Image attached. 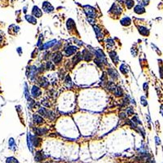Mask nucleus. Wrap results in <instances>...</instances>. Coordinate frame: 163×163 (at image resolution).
Returning <instances> with one entry per match:
<instances>
[{
    "mask_svg": "<svg viewBox=\"0 0 163 163\" xmlns=\"http://www.w3.org/2000/svg\"><path fill=\"white\" fill-rule=\"evenodd\" d=\"M110 10H111L110 12H113L115 15H120V14H121V12H122V9L118 6H117L116 4H113L112 8H111Z\"/></svg>",
    "mask_w": 163,
    "mask_h": 163,
    "instance_id": "nucleus-10",
    "label": "nucleus"
},
{
    "mask_svg": "<svg viewBox=\"0 0 163 163\" xmlns=\"http://www.w3.org/2000/svg\"><path fill=\"white\" fill-rule=\"evenodd\" d=\"M55 43H56V41L52 40V41H51V42H47V43L44 44V45H42V47H40V48H41V50H45V49H47L48 47H52Z\"/></svg>",
    "mask_w": 163,
    "mask_h": 163,
    "instance_id": "nucleus-11",
    "label": "nucleus"
},
{
    "mask_svg": "<svg viewBox=\"0 0 163 163\" xmlns=\"http://www.w3.org/2000/svg\"><path fill=\"white\" fill-rule=\"evenodd\" d=\"M7 163H20V162L17 161L16 158H15L13 157H11L7 159Z\"/></svg>",
    "mask_w": 163,
    "mask_h": 163,
    "instance_id": "nucleus-26",
    "label": "nucleus"
},
{
    "mask_svg": "<svg viewBox=\"0 0 163 163\" xmlns=\"http://www.w3.org/2000/svg\"><path fill=\"white\" fill-rule=\"evenodd\" d=\"M31 94L33 95V97L34 98H38V96H40L41 94H42V91H41L40 88L37 86H33V88H32V91H31Z\"/></svg>",
    "mask_w": 163,
    "mask_h": 163,
    "instance_id": "nucleus-1",
    "label": "nucleus"
},
{
    "mask_svg": "<svg viewBox=\"0 0 163 163\" xmlns=\"http://www.w3.org/2000/svg\"><path fill=\"white\" fill-rule=\"evenodd\" d=\"M114 94H115V95L116 96H122V89L121 87H116V89L114 90Z\"/></svg>",
    "mask_w": 163,
    "mask_h": 163,
    "instance_id": "nucleus-22",
    "label": "nucleus"
},
{
    "mask_svg": "<svg viewBox=\"0 0 163 163\" xmlns=\"http://www.w3.org/2000/svg\"><path fill=\"white\" fill-rule=\"evenodd\" d=\"M148 2H149V0H142L141 3H142L143 5H148Z\"/></svg>",
    "mask_w": 163,
    "mask_h": 163,
    "instance_id": "nucleus-33",
    "label": "nucleus"
},
{
    "mask_svg": "<svg viewBox=\"0 0 163 163\" xmlns=\"http://www.w3.org/2000/svg\"><path fill=\"white\" fill-rule=\"evenodd\" d=\"M82 58L86 61H90L91 60V58H92V55L87 50L82 51Z\"/></svg>",
    "mask_w": 163,
    "mask_h": 163,
    "instance_id": "nucleus-6",
    "label": "nucleus"
},
{
    "mask_svg": "<svg viewBox=\"0 0 163 163\" xmlns=\"http://www.w3.org/2000/svg\"><path fill=\"white\" fill-rule=\"evenodd\" d=\"M17 51H18V52H19V54L20 55V48L19 47V48H17Z\"/></svg>",
    "mask_w": 163,
    "mask_h": 163,
    "instance_id": "nucleus-37",
    "label": "nucleus"
},
{
    "mask_svg": "<svg viewBox=\"0 0 163 163\" xmlns=\"http://www.w3.org/2000/svg\"><path fill=\"white\" fill-rule=\"evenodd\" d=\"M40 85H41V86H42V87H47V86L49 85V82L47 80V79L45 78L44 77H42L40 78Z\"/></svg>",
    "mask_w": 163,
    "mask_h": 163,
    "instance_id": "nucleus-17",
    "label": "nucleus"
},
{
    "mask_svg": "<svg viewBox=\"0 0 163 163\" xmlns=\"http://www.w3.org/2000/svg\"><path fill=\"white\" fill-rule=\"evenodd\" d=\"M85 12L89 17H95V10L90 6H85Z\"/></svg>",
    "mask_w": 163,
    "mask_h": 163,
    "instance_id": "nucleus-2",
    "label": "nucleus"
},
{
    "mask_svg": "<svg viewBox=\"0 0 163 163\" xmlns=\"http://www.w3.org/2000/svg\"><path fill=\"white\" fill-rule=\"evenodd\" d=\"M42 10L45 12H47V13H48V12H53L54 8H53V7L50 4V3H48V2H44V3H42Z\"/></svg>",
    "mask_w": 163,
    "mask_h": 163,
    "instance_id": "nucleus-3",
    "label": "nucleus"
},
{
    "mask_svg": "<svg viewBox=\"0 0 163 163\" xmlns=\"http://www.w3.org/2000/svg\"><path fill=\"white\" fill-rule=\"evenodd\" d=\"M108 73L110 75V77H112L113 79H116L117 77H118V74L117 73V72L113 69H109L108 70Z\"/></svg>",
    "mask_w": 163,
    "mask_h": 163,
    "instance_id": "nucleus-19",
    "label": "nucleus"
},
{
    "mask_svg": "<svg viewBox=\"0 0 163 163\" xmlns=\"http://www.w3.org/2000/svg\"><path fill=\"white\" fill-rule=\"evenodd\" d=\"M138 30H139V33H140L141 35H143V36H148V34H149V30H148L147 28L143 27V26H139L138 27Z\"/></svg>",
    "mask_w": 163,
    "mask_h": 163,
    "instance_id": "nucleus-7",
    "label": "nucleus"
},
{
    "mask_svg": "<svg viewBox=\"0 0 163 163\" xmlns=\"http://www.w3.org/2000/svg\"><path fill=\"white\" fill-rule=\"evenodd\" d=\"M82 59V52H78L73 59V65H77V63H79Z\"/></svg>",
    "mask_w": 163,
    "mask_h": 163,
    "instance_id": "nucleus-9",
    "label": "nucleus"
},
{
    "mask_svg": "<svg viewBox=\"0 0 163 163\" xmlns=\"http://www.w3.org/2000/svg\"><path fill=\"white\" fill-rule=\"evenodd\" d=\"M107 87H108V89L111 91H114V90L116 89V86H115V84L113 82H109L108 83Z\"/></svg>",
    "mask_w": 163,
    "mask_h": 163,
    "instance_id": "nucleus-23",
    "label": "nucleus"
},
{
    "mask_svg": "<svg viewBox=\"0 0 163 163\" xmlns=\"http://www.w3.org/2000/svg\"><path fill=\"white\" fill-rule=\"evenodd\" d=\"M47 69H54V65H53V64L51 61H48L47 63Z\"/></svg>",
    "mask_w": 163,
    "mask_h": 163,
    "instance_id": "nucleus-30",
    "label": "nucleus"
},
{
    "mask_svg": "<svg viewBox=\"0 0 163 163\" xmlns=\"http://www.w3.org/2000/svg\"><path fill=\"white\" fill-rule=\"evenodd\" d=\"M120 71H121L122 73H123V74H126V73H127V72H128V69H127L126 65H122L121 66H120Z\"/></svg>",
    "mask_w": 163,
    "mask_h": 163,
    "instance_id": "nucleus-25",
    "label": "nucleus"
},
{
    "mask_svg": "<svg viewBox=\"0 0 163 163\" xmlns=\"http://www.w3.org/2000/svg\"><path fill=\"white\" fill-rule=\"evenodd\" d=\"M141 103H142V104L143 106H147V104H148V103L146 102V100H145V99H144V97H141Z\"/></svg>",
    "mask_w": 163,
    "mask_h": 163,
    "instance_id": "nucleus-32",
    "label": "nucleus"
},
{
    "mask_svg": "<svg viewBox=\"0 0 163 163\" xmlns=\"http://www.w3.org/2000/svg\"><path fill=\"white\" fill-rule=\"evenodd\" d=\"M33 121H34L35 123L37 124H41L43 122V119L41 116H39L38 114H33Z\"/></svg>",
    "mask_w": 163,
    "mask_h": 163,
    "instance_id": "nucleus-16",
    "label": "nucleus"
},
{
    "mask_svg": "<svg viewBox=\"0 0 163 163\" xmlns=\"http://www.w3.org/2000/svg\"><path fill=\"white\" fill-rule=\"evenodd\" d=\"M76 51H77V47H74V46H69V47L65 49V54H66V56H69L73 55Z\"/></svg>",
    "mask_w": 163,
    "mask_h": 163,
    "instance_id": "nucleus-4",
    "label": "nucleus"
},
{
    "mask_svg": "<svg viewBox=\"0 0 163 163\" xmlns=\"http://www.w3.org/2000/svg\"><path fill=\"white\" fill-rule=\"evenodd\" d=\"M120 22H121V24L123 26H129L130 24V23H131V20H130V19L129 17H124V18L122 19Z\"/></svg>",
    "mask_w": 163,
    "mask_h": 163,
    "instance_id": "nucleus-13",
    "label": "nucleus"
},
{
    "mask_svg": "<svg viewBox=\"0 0 163 163\" xmlns=\"http://www.w3.org/2000/svg\"><path fill=\"white\" fill-rule=\"evenodd\" d=\"M65 83H66L67 86H68L69 87H70V86H71V79H70L69 76H67V77H66V79H65Z\"/></svg>",
    "mask_w": 163,
    "mask_h": 163,
    "instance_id": "nucleus-29",
    "label": "nucleus"
},
{
    "mask_svg": "<svg viewBox=\"0 0 163 163\" xmlns=\"http://www.w3.org/2000/svg\"><path fill=\"white\" fill-rule=\"evenodd\" d=\"M134 12H136L137 14H143L145 12V10H144V8H143V7L140 6V5H137V6L134 8Z\"/></svg>",
    "mask_w": 163,
    "mask_h": 163,
    "instance_id": "nucleus-14",
    "label": "nucleus"
},
{
    "mask_svg": "<svg viewBox=\"0 0 163 163\" xmlns=\"http://www.w3.org/2000/svg\"><path fill=\"white\" fill-rule=\"evenodd\" d=\"M94 30H95V33H96V35L98 37H100L102 35L101 34V29H100V28L98 27V26H96V25L94 26Z\"/></svg>",
    "mask_w": 163,
    "mask_h": 163,
    "instance_id": "nucleus-27",
    "label": "nucleus"
},
{
    "mask_svg": "<svg viewBox=\"0 0 163 163\" xmlns=\"http://www.w3.org/2000/svg\"><path fill=\"white\" fill-rule=\"evenodd\" d=\"M134 4V3L133 0H126V8H128V9L132 8Z\"/></svg>",
    "mask_w": 163,
    "mask_h": 163,
    "instance_id": "nucleus-24",
    "label": "nucleus"
},
{
    "mask_svg": "<svg viewBox=\"0 0 163 163\" xmlns=\"http://www.w3.org/2000/svg\"><path fill=\"white\" fill-rule=\"evenodd\" d=\"M133 113H134V110L132 109V108L129 107L128 109H127V114H128V115H132Z\"/></svg>",
    "mask_w": 163,
    "mask_h": 163,
    "instance_id": "nucleus-31",
    "label": "nucleus"
},
{
    "mask_svg": "<svg viewBox=\"0 0 163 163\" xmlns=\"http://www.w3.org/2000/svg\"><path fill=\"white\" fill-rule=\"evenodd\" d=\"M109 55H110V57H111V59H112V61H113V63L118 64V56H117L116 52H114V51H111V52H109Z\"/></svg>",
    "mask_w": 163,
    "mask_h": 163,
    "instance_id": "nucleus-18",
    "label": "nucleus"
},
{
    "mask_svg": "<svg viewBox=\"0 0 163 163\" xmlns=\"http://www.w3.org/2000/svg\"><path fill=\"white\" fill-rule=\"evenodd\" d=\"M161 113H162V116H163V106L162 107V109H161Z\"/></svg>",
    "mask_w": 163,
    "mask_h": 163,
    "instance_id": "nucleus-36",
    "label": "nucleus"
},
{
    "mask_svg": "<svg viewBox=\"0 0 163 163\" xmlns=\"http://www.w3.org/2000/svg\"><path fill=\"white\" fill-rule=\"evenodd\" d=\"M47 130L46 128H36L34 129V132L36 134H38V135H42V134H45L46 133H47Z\"/></svg>",
    "mask_w": 163,
    "mask_h": 163,
    "instance_id": "nucleus-12",
    "label": "nucleus"
},
{
    "mask_svg": "<svg viewBox=\"0 0 163 163\" xmlns=\"http://www.w3.org/2000/svg\"><path fill=\"white\" fill-rule=\"evenodd\" d=\"M62 54L61 52H56L55 53L54 56H53V61L55 62L56 64H59L60 62L62 61Z\"/></svg>",
    "mask_w": 163,
    "mask_h": 163,
    "instance_id": "nucleus-8",
    "label": "nucleus"
},
{
    "mask_svg": "<svg viewBox=\"0 0 163 163\" xmlns=\"http://www.w3.org/2000/svg\"><path fill=\"white\" fill-rule=\"evenodd\" d=\"M160 75H161V77L163 78V69L162 68L160 69Z\"/></svg>",
    "mask_w": 163,
    "mask_h": 163,
    "instance_id": "nucleus-34",
    "label": "nucleus"
},
{
    "mask_svg": "<svg viewBox=\"0 0 163 163\" xmlns=\"http://www.w3.org/2000/svg\"><path fill=\"white\" fill-rule=\"evenodd\" d=\"M15 147H16V144H15V141H14V139H12V138H11V139H9V148H12V149L15 150Z\"/></svg>",
    "mask_w": 163,
    "mask_h": 163,
    "instance_id": "nucleus-28",
    "label": "nucleus"
},
{
    "mask_svg": "<svg viewBox=\"0 0 163 163\" xmlns=\"http://www.w3.org/2000/svg\"><path fill=\"white\" fill-rule=\"evenodd\" d=\"M2 39H3V37H2L1 35H0V42H2Z\"/></svg>",
    "mask_w": 163,
    "mask_h": 163,
    "instance_id": "nucleus-38",
    "label": "nucleus"
},
{
    "mask_svg": "<svg viewBox=\"0 0 163 163\" xmlns=\"http://www.w3.org/2000/svg\"><path fill=\"white\" fill-rule=\"evenodd\" d=\"M31 142H32V143H33V146L38 147V146H39V144L41 143V139H39V138L36 137V136H33V137L31 139Z\"/></svg>",
    "mask_w": 163,
    "mask_h": 163,
    "instance_id": "nucleus-15",
    "label": "nucleus"
},
{
    "mask_svg": "<svg viewBox=\"0 0 163 163\" xmlns=\"http://www.w3.org/2000/svg\"><path fill=\"white\" fill-rule=\"evenodd\" d=\"M43 158H44V157H43L42 153H40V152L36 153V155H35V161H37V162H40V161H42Z\"/></svg>",
    "mask_w": 163,
    "mask_h": 163,
    "instance_id": "nucleus-21",
    "label": "nucleus"
},
{
    "mask_svg": "<svg viewBox=\"0 0 163 163\" xmlns=\"http://www.w3.org/2000/svg\"><path fill=\"white\" fill-rule=\"evenodd\" d=\"M156 142H157V144H160V143H161V142L159 141L158 137H156Z\"/></svg>",
    "mask_w": 163,
    "mask_h": 163,
    "instance_id": "nucleus-35",
    "label": "nucleus"
},
{
    "mask_svg": "<svg viewBox=\"0 0 163 163\" xmlns=\"http://www.w3.org/2000/svg\"><path fill=\"white\" fill-rule=\"evenodd\" d=\"M32 14L36 17H41L42 15V12L37 6H34L33 8V10H32Z\"/></svg>",
    "mask_w": 163,
    "mask_h": 163,
    "instance_id": "nucleus-5",
    "label": "nucleus"
},
{
    "mask_svg": "<svg viewBox=\"0 0 163 163\" xmlns=\"http://www.w3.org/2000/svg\"><path fill=\"white\" fill-rule=\"evenodd\" d=\"M25 19L29 21V23H31V24H35L37 23L36 18H35L34 16H26Z\"/></svg>",
    "mask_w": 163,
    "mask_h": 163,
    "instance_id": "nucleus-20",
    "label": "nucleus"
}]
</instances>
